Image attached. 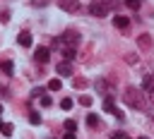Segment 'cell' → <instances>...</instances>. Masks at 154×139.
I'll list each match as a JSON object with an SVG mask.
<instances>
[{"label":"cell","instance_id":"1","mask_svg":"<svg viewBox=\"0 0 154 139\" xmlns=\"http://www.w3.org/2000/svg\"><path fill=\"white\" fill-rule=\"evenodd\" d=\"M123 101H125L130 108H135V110H142V108H144V96H142V91L135 89V86H128V89H125Z\"/></svg>","mask_w":154,"mask_h":139},{"label":"cell","instance_id":"2","mask_svg":"<svg viewBox=\"0 0 154 139\" xmlns=\"http://www.w3.org/2000/svg\"><path fill=\"white\" fill-rule=\"evenodd\" d=\"M53 46H55V48H77V46H79V34L72 31V29H67L63 36H58V38L53 41Z\"/></svg>","mask_w":154,"mask_h":139},{"label":"cell","instance_id":"3","mask_svg":"<svg viewBox=\"0 0 154 139\" xmlns=\"http://www.w3.org/2000/svg\"><path fill=\"white\" fill-rule=\"evenodd\" d=\"M111 10V5H108V0H94L91 5H89V14L91 17H106V12Z\"/></svg>","mask_w":154,"mask_h":139},{"label":"cell","instance_id":"4","mask_svg":"<svg viewBox=\"0 0 154 139\" xmlns=\"http://www.w3.org/2000/svg\"><path fill=\"white\" fill-rule=\"evenodd\" d=\"M34 60H36V62H41V65H46V62L51 60V48H46V46H38V48L34 50Z\"/></svg>","mask_w":154,"mask_h":139},{"label":"cell","instance_id":"5","mask_svg":"<svg viewBox=\"0 0 154 139\" xmlns=\"http://www.w3.org/2000/svg\"><path fill=\"white\" fill-rule=\"evenodd\" d=\"M58 5L65 12H77L79 10V0H58Z\"/></svg>","mask_w":154,"mask_h":139},{"label":"cell","instance_id":"6","mask_svg":"<svg viewBox=\"0 0 154 139\" xmlns=\"http://www.w3.org/2000/svg\"><path fill=\"white\" fill-rule=\"evenodd\" d=\"M55 72H58L60 77H67V74H72V65H70L67 60H60V62L55 65Z\"/></svg>","mask_w":154,"mask_h":139},{"label":"cell","instance_id":"7","mask_svg":"<svg viewBox=\"0 0 154 139\" xmlns=\"http://www.w3.org/2000/svg\"><path fill=\"white\" fill-rule=\"evenodd\" d=\"M137 46H140L142 50H149V48L154 46V41H152L149 34H142V36H137Z\"/></svg>","mask_w":154,"mask_h":139},{"label":"cell","instance_id":"8","mask_svg":"<svg viewBox=\"0 0 154 139\" xmlns=\"http://www.w3.org/2000/svg\"><path fill=\"white\" fill-rule=\"evenodd\" d=\"M113 26H116V29H128V26H130V19L123 17V14H116V17H113Z\"/></svg>","mask_w":154,"mask_h":139},{"label":"cell","instance_id":"9","mask_svg":"<svg viewBox=\"0 0 154 139\" xmlns=\"http://www.w3.org/2000/svg\"><path fill=\"white\" fill-rule=\"evenodd\" d=\"M17 43H19L22 48H29V46H31V34H29V31H19Z\"/></svg>","mask_w":154,"mask_h":139},{"label":"cell","instance_id":"10","mask_svg":"<svg viewBox=\"0 0 154 139\" xmlns=\"http://www.w3.org/2000/svg\"><path fill=\"white\" fill-rule=\"evenodd\" d=\"M94 86H96V91H99V93H106V96L111 93V84H108L106 79H96V84H94Z\"/></svg>","mask_w":154,"mask_h":139},{"label":"cell","instance_id":"11","mask_svg":"<svg viewBox=\"0 0 154 139\" xmlns=\"http://www.w3.org/2000/svg\"><path fill=\"white\" fill-rule=\"evenodd\" d=\"M103 110H106V113H113V115H116V101H113V96H111V93H108V96L103 98Z\"/></svg>","mask_w":154,"mask_h":139},{"label":"cell","instance_id":"12","mask_svg":"<svg viewBox=\"0 0 154 139\" xmlns=\"http://www.w3.org/2000/svg\"><path fill=\"white\" fill-rule=\"evenodd\" d=\"M0 70H2L5 74H12V72H14V65H12V60H2V62H0Z\"/></svg>","mask_w":154,"mask_h":139},{"label":"cell","instance_id":"13","mask_svg":"<svg viewBox=\"0 0 154 139\" xmlns=\"http://www.w3.org/2000/svg\"><path fill=\"white\" fill-rule=\"evenodd\" d=\"M142 89H144V91H152V89H154V77H152V74H147V77L142 79Z\"/></svg>","mask_w":154,"mask_h":139},{"label":"cell","instance_id":"14","mask_svg":"<svg viewBox=\"0 0 154 139\" xmlns=\"http://www.w3.org/2000/svg\"><path fill=\"white\" fill-rule=\"evenodd\" d=\"M60 50H63V58H65V60H67V62H70V60H75V58H77V55H75V48H60Z\"/></svg>","mask_w":154,"mask_h":139},{"label":"cell","instance_id":"15","mask_svg":"<svg viewBox=\"0 0 154 139\" xmlns=\"http://www.w3.org/2000/svg\"><path fill=\"white\" fill-rule=\"evenodd\" d=\"M72 86H75V89H84V86H87V79H84V77H72Z\"/></svg>","mask_w":154,"mask_h":139},{"label":"cell","instance_id":"16","mask_svg":"<svg viewBox=\"0 0 154 139\" xmlns=\"http://www.w3.org/2000/svg\"><path fill=\"white\" fill-rule=\"evenodd\" d=\"M60 86H63L60 79H51V81H48V91H60Z\"/></svg>","mask_w":154,"mask_h":139},{"label":"cell","instance_id":"17","mask_svg":"<svg viewBox=\"0 0 154 139\" xmlns=\"http://www.w3.org/2000/svg\"><path fill=\"white\" fill-rule=\"evenodd\" d=\"M12 129H14V127H12L10 122H2V127H0V132H2L5 137H12Z\"/></svg>","mask_w":154,"mask_h":139},{"label":"cell","instance_id":"18","mask_svg":"<svg viewBox=\"0 0 154 139\" xmlns=\"http://www.w3.org/2000/svg\"><path fill=\"white\" fill-rule=\"evenodd\" d=\"M87 125H89V127H96V125H99V117H96L94 113H89V115H87Z\"/></svg>","mask_w":154,"mask_h":139},{"label":"cell","instance_id":"19","mask_svg":"<svg viewBox=\"0 0 154 139\" xmlns=\"http://www.w3.org/2000/svg\"><path fill=\"white\" fill-rule=\"evenodd\" d=\"M63 127H65V132H75V129H77V122H75V120H65Z\"/></svg>","mask_w":154,"mask_h":139},{"label":"cell","instance_id":"20","mask_svg":"<svg viewBox=\"0 0 154 139\" xmlns=\"http://www.w3.org/2000/svg\"><path fill=\"white\" fill-rule=\"evenodd\" d=\"M125 5H128L130 10H140V7H142V0H125Z\"/></svg>","mask_w":154,"mask_h":139},{"label":"cell","instance_id":"21","mask_svg":"<svg viewBox=\"0 0 154 139\" xmlns=\"http://www.w3.org/2000/svg\"><path fill=\"white\" fill-rule=\"evenodd\" d=\"M125 62H128V65H135V62H140V58H137L135 53H128V55H125Z\"/></svg>","mask_w":154,"mask_h":139},{"label":"cell","instance_id":"22","mask_svg":"<svg viewBox=\"0 0 154 139\" xmlns=\"http://www.w3.org/2000/svg\"><path fill=\"white\" fill-rule=\"evenodd\" d=\"M60 108H63V110H70V108H72V98H63V101H60Z\"/></svg>","mask_w":154,"mask_h":139},{"label":"cell","instance_id":"23","mask_svg":"<svg viewBox=\"0 0 154 139\" xmlns=\"http://www.w3.org/2000/svg\"><path fill=\"white\" fill-rule=\"evenodd\" d=\"M29 122H31V125H41V115H38V113H31V115H29Z\"/></svg>","mask_w":154,"mask_h":139},{"label":"cell","instance_id":"24","mask_svg":"<svg viewBox=\"0 0 154 139\" xmlns=\"http://www.w3.org/2000/svg\"><path fill=\"white\" fill-rule=\"evenodd\" d=\"M38 101H41V105H43V108H48V105H51V96H48V93H43Z\"/></svg>","mask_w":154,"mask_h":139},{"label":"cell","instance_id":"25","mask_svg":"<svg viewBox=\"0 0 154 139\" xmlns=\"http://www.w3.org/2000/svg\"><path fill=\"white\" fill-rule=\"evenodd\" d=\"M79 103L82 105H91V96H79Z\"/></svg>","mask_w":154,"mask_h":139},{"label":"cell","instance_id":"26","mask_svg":"<svg viewBox=\"0 0 154 139\" xmlns=\"http://www.w3.org/2000/svg\"><path fill=\"white\" fill-rule=\"evenodd\" d=\"M31 5H34V7H46L48 0H31Z\"/></svg>","mask_w":154,"mask_h":139},{"label":"cell","instance_id":"27","mask_svg":"<svg viewBox=\"0 0 154 139\" xmlns=\"http://www.w3.org/2000/svg\"><path fill=\"white\" fill-rule=\"evenodd\" d=\"M111 139H128V137H125L123 132H113V134H111Z\"/></svg>","mask_w":154,"mask_h":139},{"label":"cell","instance_id":"28","mask_svg":"<svg viewBox=\"0 0 154 139\" xmlns=\"http://www.w3.org/2000/svg\"><path fill=\"white\" fill-rule=\"evenodd\" d=\"M10 93H7V86H0V98H7Z\"/></svg>","mask_w":154,"mask_h":139},{"label":"cell","instance_id":"29","mask_svg":"<svg viewBox=\"0 0 154 139\" xmlns=\"http://www.w3.org/2000/svg\"><path fill=\"white\" fill-rule=\"evenodd\" d=\"M63 139H75V132H67V134H65Z\"/></svg>","mask_w":154,"mask_h":139},{"label":"cell","instance_id":"30","mask_svg":"<svg viewBox=\"0 0 154 139\" xmlns=\"http://www.w3.org/2000/svg\"><path fill=\"white\" fill-rule=\"evenodd\" d=\"M149 98H152V103H154V89H152V91H149Z\"/></svg>","mask_w":154,"mask_h":139},{"label":"cell","instance_id":"31","mask_svg":"<svg viewBox=\"0 0 154 139\" xmlns=\"http://www.w3.org/2000/svg\"><path fill=\"white\" fill-rule=\"evenodd\" d=\"M137 139H149V137H137Z\"/></svg>","mask_w":154,"mask_h":139},{"label":"cell","instance_id":"32","mask_svg":"<svg viewBox=\"0 0 154 139\" xmlns=\"http://www.w3.org/2000/svg\"><path fill=\"white\" fill-rule=\"evenodd\" d=\"M0 113H2V103H0Z\"/></svg>","mask_w":154,"mask_h":139},{"label":"cell","instance_id":"33","mask_svg":"<svg viewBox=\"0 0 154 139\" xmlns=\"http://www.w3.org/2000/svg\"><path fill=\"white\" fill-rule=\"evenodd\" d=\"M152 122H154V115H152Z\"/></svg>","mask_w":154,"mask_h":139}]
</instances>
